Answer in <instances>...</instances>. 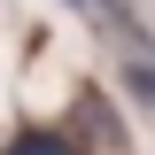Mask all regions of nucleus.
Wrapping results in <instances>:
<instances>
[{
    "label": "nucleus",
    "mask_w": 155,
    "mask_h": 155,
    "mask_svg": "<svg viewBox=\"0 0 155 155\" xmlns=\"http://www.w3.org/2000/svg\"><path fill=\"white\" fill-rule=\"evenodd\" d=\"M16 155H70V147H62L54 132H23V140H16Z\"/></svg>",
    "instance_id": "f257e3e1"
}]
</instances>
